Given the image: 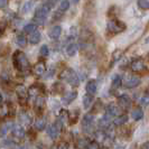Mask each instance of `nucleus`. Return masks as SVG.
Wrapping results in <instances>:
<instances>
[{
  "label": "nucleus",
  "mask_w": 149,
  "mask_h": 149,
  "mask_svg": "<svg viewBox=\"0 0 149 149\" xmlns=\"http://www.w3.org/2000/svg\"><path fill=\"white\" fill-rule=\"evenodd\" d=\"M13 62H14L15 68L20 73H27L30 70L29 61L26 57V55L20 51L15 52L14 56H13Z\"/></svg>",
  "instance_id": "1"
},
{
  "label": "nucleus",
  "mask_w": 149,
  "mask_h": 149,
  "mask_svg": "<svg viewBox=\"0 0 149 149\" xmlns=\"http://www.w3.org/2000/svg\"><path fill=\"white\" fill-rule=\"evenodd\" d=\"M60 77L63 79L64 81H66L67 83H70L71 85L76 86V85L80 84V81H79L80 79H79V76L76 74V72L73 71L72 68H65V70L61 73Z\"/></svg>",
  "instance_id": "2"
},
{
  "label": "nucleus",
  "mask_w": 149,
  "mask_h": 149,
  "mask_svg": "<svg viewBox=\"0 0 149 149\" xmlns=\"http://www.w3.org/2000/svg\"><path fill=\"white\" fill-rule=\"evenodd\" d=\"M126 29V24L122 22H120L118 19H112L108 22L107 25V30L108 33H110L112 35H117L122 33L123 30Z\"/></svg>",
  "instance_id": "3"
},
{
  "label": "nucleus",
  "mask_w": 149,
  "mask_h": 149,
  "mask_svg": "<svg viewBox=\"0 0 149 149\" xmlns=\"http://www.w3.org/2000/svg\"><path fill=\"white\" fill-rule=\"evenodd\" d=\"M51 9H52V6L48 2H45L43 5H40L35 10V19L39 20L40 22H43L45 20V18H46V16L49 14Z\"/></svg>",
  "instance_id": "4"
},
{
  "label": "nucleus",
  "mask_w": 149,
  "mask_h": 149,
  "mask_svg": "<svg viewBox=\"0 0 149 149\" xmlns=\"http://www.w3.org/2000/svg\"><path fill=\"white\" fill-rule=\"evenodd\" d=\"M77 53V44L75 42V34H71L68 37V42L66 45V54L67 56H74Z\"/></svg>",
  "instance_id": "5"
},
{
  "label": "nucleus",
  "mask_w": 149,
  "mask_h": 149,
  "mask_svg": "<svg viewBox=\"0 0 149 149\" xmlns=\"http://www.w3.org/2000/svg\"><path fill=\"white\" fill-rule=\"evenodd\" d=\"M123 80H125L123 81V85L127 89H134V88H137L140 84V82H141V80L138 76H136V75H127Z\"/></svg>",
  "instance_id": "6"
},
{
  "label": "nucleus",
  "mask_w": 149,
  "mask_h": 149,
  "mask_svg": "<svg viewBox=\"0 0 149 149\" xmlns=\"http://www.w3.org/2000/svg\"><path fill=\"white\" fill-rule=\"evenodd\" d=\"M15 91H16L17 97H18V99H19V101H22H22H26L27 97H29V94H28V90H27V88H26L25 85H22V84L16 85Z\"/></svg>",
  "instance_id": "7"
},
{
  "label": "nucleus",
  "mask_w": 149,
  "mask_h": 149,
  "mask_svg": "<svg viewBox=\"0 0 149 149\" xmlns=\"http://www.w3.org/2000/svg\"><path fill=\"white\" fill-rule=\"evenodd\" d=\"M93 122H94V117L92 114H85L82 119V129L84 132H89L91 130V128L93 126Z\"/></svg>",
  "instance_id": "8"
},
{
  "label": "nucleus",
  "mask_w": 149,
  "mask_h": 149,
  "mask_svg": "<svg viewBox=\"0 0 149 149\" xmlns=\"http://www.w3.org/2000/svg\"><path fill=\"white\" fill-rule=\"evenodd\" d=\"M130 68L136 72V73H139V72H142V71H146V64H145V62L141 60V58H136L131 62V64H130Z\"/></svg>",
  "instance_id": "9"
},
{
  "label": "nucleus",
  "mask_w": 149,
  "mask_h": 149,
  "mask_svg": "<svg viewBox=\"0 0 149 149\" xmlns=\"http://www.w3.org/2000/svg\"><path fill=\"white\" fill-rule=\"evenodd\" d=\"M60 128L56 126V123H53V125H49L48 127H47V134H48V137L51 138V139H56L57 137H58V134H60Z\"/></svg>",
  "instance_id": "10"
},
{
  "label": "nucleus",
  "mask_w": 149,
  "mask_h": 149,
  "mask_svg": "<svg viewBox=\"0 0 149 149\" xmlns=\"http://www.w3.org/2000/svg\"><path fill=\"white\" fill-rule=\"evenodd\" d=\"M105 114L109 116L112 119H116L119 117V109L116 104H110L105 109Z\"/></svg>",
  "instance_id": "11"
},
{
  "label": "nucleus",
  "mask_w": 149,
  "mask_h": 149,
  "mask_svg": "<svg viewBox=\"0 0 149 149\" xmlns=\"http://www.w3.org/2000/svg\"><path fill=\"white\" fill-rule=\"evenodd\" d=\"M122 77L119 74H114L112 76V81H111V90L112 91H117L120 86L122 85Z\"/></svg>",
  "instance_id": "12"
},
{
  "label": "nucleus",
  "mask_w": 149,
  "mask_h": 149,
  "mask_svg": "<svg viewBox=\"0 0 149 149\" xmlns=\"http://www.w3.org/2000/svg\"><path fill=\"white\" fill-rule=\"evenodd\" d=\"M86 93H89L91 95H94L97 91V82L95 80H90L86 83Z\"/></svg>",
  "instance_id": "13"
},
{
  "label": "nucleus",
  "mask_w": 149,
  "mask_h": 149,
  "mask_svg": "<svg viewBox=\"0 0 149 149\" xmlns=\"http://www.w3.org/2000/svg\"><path fill=\"white\" fill-rule=\"evenodd\" d=\"M45 72H46V66H45L44 63H42V62L37 63L34 66V68H33V73L36 76H43L45 74Z\"/></svg>",
  "instance_id": "14"
},
{
  "label": "nucleus",
  "mask_w": 149,
  "mask_h": 149,
  "mask_svg": "<svg viewBox=\"0 0 149 149\" xmlns=\"http://www.w3.org/2000/svg\"><path fill=\"white\" fill-rule=\"evenodd\" d=\"M14 126H15V123H13V122H10V121H8V122H6V123H3L2 127H1V137L5 138L10 131H13Z\"/></svg>",
  "instance_id": "15"
},
{
  "label": "nucleus",
  "mask_w": 149,
  "mask_h": 149,
  "mask_svg": "<svg viewBox=\"0 0 149 149\" xmlns=\"http://www.w3.org/2000/svg\"><path fill=\"white\" fill-rule=\"evenodd\" d=\"M61 34H62V26H60V25L54 26L49 30V37L52 38V39H58Z\"/></svg>",
  "instance_id": "16"
},
{
  "label": "nucleus",
  "mask_w": 149,
  "mask_h": 149,
  "mask_svg": "<svg viewBox=\"0 0 149 149\" xmlns=\"http://www.w3.org/2000/svg\"><path fill=\"white\" fill-rule=\"evenodd\" d=\"M76 97H77V93L75 91H70V92H66L63 95V101H64V103L70 104V103H72L75 99H76Z\"/></svg>",
  "instance_id": "17"
},
{
  "label": "nucleus",
  "mask_w": 149,
  "mask_h": 149,
  "mask_svg": "<svg viewBox=\"0 0 149 149\" xmlns=\"http://www.w3.org/2000/svg\"><path fill=\"white\" fill-rule=\"evenodd\" d=\"M118 103L121 108H125V109H127L128 107L130 105L131 103V100H130V97L129 95L127 94H122V95H120L119 99H118Z\"/></svg>",
  "instance_id": "18"
},
{
  "label": "nucleus",
  "mask_w": 149,
  "mask_h": 149,
  "mask_svg": "<svg viewBox=\"0 0 149 149\" xmlns=\"http://www.w3.org/2000/svg\"><path fill=\"white\" fill-rule=\"evenodd\" d=\"M13 134L15 136L16 138H22L25 136V129L22 127V125H15L14 126V129H13Z\"/></svg>",
  "instance_id": "19"
},
{
  "label": "nucleus",
  "mask_w": 149,
  "mask_h": 149,
  "mask_svg": "<svg viewBox=\"0 0 149 149\" xmlns=\"http://www.w3.org/2000/svg\"><path fill=\"white\" fill-rule=\"evenodd\" d=\"M29 43L31 45H36L38 44L39 42H40V33L36 30V31H34V33H31L29 35Z\"/></svg>",
  "instance_id": "20"
},
{
  "label": "nucleus",
  "mask_w": 149,
  "mask_h": 149,
  "mask_svg": "<svg viewBox=\"0 0 149 149\" xmlns=\"http://www.w3.org/2000/svg\"><path fill=\"white\" fill-rule=\"evenodd\" d=\"M34 105H35L36 110H43L45 107V97H43V95H38V97L35 99Z\"/></svg>",
  "instance_id": "21"
},
{
  "label": "nucleus",
  "mask_w": 149,
  "mask_h": 149,
  "mask_svg": "<svg viewBox=\"0 0 149 149\" xmlns=\"http://www.w3.org/2000/svg\"><path fill=\"white\" fill-rule=\"evenodd\" d=\"M111 120L112 118H110L109 116H107V114H104L101 119H100V121H99V126L101 128H103V129H105V128H109V126H110V123H111Z\"/></svg>",
  "instance_id": "22"
},
{
  "label": "nucleus",
  "mask_w": 149,
  "mask_h": 149,
  "mask_svg": "<svg viewBox=\"0 0 149 149\" xmlns=\"http://www.w3.org/2000/svg\"><path fill=\"white\" fill-rule=\"evenodd\" d=\"M34 127L36 128L37 130H39V131L44 130L45 128H46V119L45 118H39V119H37L34 122Z\"/></svg>",
  "instance_id": "23"
},
{
  "label": "nucleus",
  "mask_w": 149,
  "mask_h": 149,
  "mask_svg": "<svg viewBox=\"0 0 149 149\" xmlns=\"http://www.w3.org/2000/svg\"><path fill=\"white\" fill-rule=\"evenodd\" d=\"M131 118L134 120H136V121L141 120L143 118V112H142L141 109L140 108H137V109L132 110V112H131Z\"/></svg>",
  "instance_id": "24"
},
{
  "label": "nucleus",
  "mask_w": 149,
  "mask_h": 149,
  "mask_svg": "<svg viewBox=\"0 0 149 149\" xmlns=\"http://www.w3.org/2000/svg\"><path fill=\"white\" fill-rule=\"evenodd\" d=\"M92 102H93V95L86 93V94L83 97V107H84L85 109H89L90 107L92 105Z\"/></svg>",
  "instance_id": "25"
},
{
  "label": "nucleus",
  "mask_w": 149,
  "mask_h": 149,
  "mask_svg": "<svg viewBox=\"0 0 149 149\" xmlns=\"http://www.w3.org/2000/svg\"><path fill=\"white\" fill-rule=\"evenodd\" d=\"M19 119H20V122H22V126H29L30 122H31L30 117L28 116V113H26V112H22V113H20Z\"/></svg>",
  "instance_id": "26"
},
{
  "label": "nucleus",
  "mask_w": 149,
  "mask_h": 149,
  "mask_svg": "<svg viewBox=\"0 0 149 149\" xmlns=\"http://www.w3.org/2000/svg\"><path fill=\"white\" fill-rule=\"evenodd\" d=\"M36 30H37L36 24H31V22L25 25V27L22 28V31L26 33V34H31V33H34V31H36Z\"/></svg>",
  "instance_id": "27"
},
{
  "label": "nucleus",
  "mask_w": 149,
  "mask_h": 149,
  "mask_svg": "<svg viewBox=\"0 0 149 149\" xmlns=\"http://www.w3.org/2000/svg\"><path fill=\"white\" fill-rule=\"evenodd\" d=\"M33 6H34V0H28V1H26V2L22 5V14L29 13L30 10H31V8H33Z\"/></svg>",
  "instance_id": "28"
},
{
  "label": "nucleus",
  "mask_w": 149,
  "mask_h": 149,
  "mask_svg": "<svg viewBox=\"0 0 149 149\" xmlns=\"http://www.w3.org/2000/svg\"><path fill=\"white\" fill-rule=\"evenodd\" d=\"M39 92H40V90L38 89L36 85H33V86H31V88L28 90V94H29V97H33V99L35 97V99H36V97L39 95Z\"/></svg>",
  "instance_id": "29"
},
{
  "label": "nucleus",
  "mask_w": 149,
  "mask_h": 149,
  "mask_svg": "<svg viewBox=\"0 0 149 149\" xmlns=\"http://www.w3.org/2000/svg\"><path fill=\"white\" fill-rule=\"evenodd\" d=\"M128 120V117L126 114H122V116H119L118 118H116L114 119V125H117V126H121V125H123V123H126Z\"/></svg>",
  "instance_id": "30"
},
{
  "label": "nucleus",
  "mask_w": 149,
  "mask_h": 149,
  "mask_svg": "<svg viewBox=\"0 0 149 149\" xmlns=\"http://www.w3.org/2000/svg\"><path fill=\"white\" fill-rule=\"evenodd\" d=\"M137 5L142 10H149V0H138Z\"/></svg>",
  "instance_id": "31"
},
{
  "label": "nucleus",
  "mask_w": 149,
  "mask_h": 149,
  "mask_svg": "<svg viewBox=\"0 0 149 149\" xmlns=\"http://www.w3.org/2000/svg\"><path fill=\"white\" fill-rule=\"evenodd\" d=\"M68 8H70V1L68 0H62L60 3L58 10H60L61 13H65Z\"/></svg>",
  "instance_id": "32"
},
{
  "label": "nucleus",
  "mask_w": 149,
  "mask_h": 149,
  "mask_svg": "<svg viewBox=\"0 0 149 149\" xmlns=\"http://www.w3.org/2000/svg\"><path fill=\"white\" fill-rule=\"evenodd\" d=\"M17 44L20 47H25L27 45V38L25 37V35H18L17 36Z\"/></svg>",
  "instance_id": "33"
},
{
  "label": "nucleus",
  "mask_w": 149,
  "mask_h": 149,
  "mask_svg": "<svg viewBox=\"0 0 149 149\" xmlns=\"http://www.w3.org/2000/svg\"><path fill=\"white\" fill-rule=\"evenodd\" d=\"M140 104L143 105V107H147V105H149V94L148 93H146L145 95H142L141 97H140Z\"/></svg>",
  "instance_id": "34"
},
{
  "label": "nucleus",
  "mask_w": 149,
  "mask_h": 149,
  "mask_svg": "<svg viewBox=\"0 0 149 149\" xmlns=\"http://www.w3.org/2000/svg\"><path fill=\"white\" fill-rule=\"evenodd\" d=\"M48 53H49V51H48V47H47V45H43L42 47H40V49H39V54H40V56H47L48 55Z\"/></svg>",
  "instance_id": "35"
},
{
  "label": "nucleus",
  "mask_w": 149,
  "mask_h": 149,
  "mask_svg": "<svg viewBox=\"0 0 149 149\" xmlns=\"http://www.w3.org/2000/svg\"><path fill=\"white\" fill-rule=\"evenodd\" d=\"M13 145L11 139H2V147H10Z\"/></svg>",
  "instance_id": "36"
},
{
  "label": "nucleus",
  "mask_w": 149,
  "mask_h": 149,
  "mask_svg": "<svg viewBox=\"0 0 149 149\" xmlns=\"http://www.w3.org/2000/svg\"><path fill=\"white\" fill-rule=\"evenodd\" d=\"M88 149H99V145H97V142H90L89 145H88Z\"/></svg>",
  "instance_id": "37"
},
{
  "label": "nucleus",
  "mask_w": 149,
  "mask_h": 149,
  "mask_svg": "<svg viewBox=\"0 0 149 149\" xmlns=\"http://www.w3.org/2000/svg\"><path fill=\"white\" fill-rule=\"evenodd\" d=\"M7 5H8V0H0V7L3 8L5 7H7Z\"/></svg>",
  "instance_id": "38"
},
{
  "label": "nucleus",
  "mask_w": 149,
  "mask_h": 149,
  "mask_svg": "<svg viewBox=\"0 0 149 149\" xmlns=\"http://www.w3.org/2000/svg\"><path fill=\"white\" fill-rule=\"evenodd\" d=\"M54 149H68V147H67L66 143H62V145H60V146L55 147Z\"/></svg>",
  "instance_id": "39"
},
{
  "label": "nucleus",
  "mask_w": 149,
  "mask_h": 149,
  "mask_svg": "<svg viewBox=\"0 0 149 149\" xmlns=\"http://www.w3.org/2000/svg\"><path fill=\"white\" fill-rule=\"evenodd\" d=\"M140 149H149V142H146L145 145H142Z\"/></svg>",
  "instance_id": "40"
},
{
  "label": "nucleus",
  "mask_w": 149,
  "mask_h": 149,
  "mask_svg": "<svg viewBox=\"0 0 149 149\" xmlns=\"http://www.w3.org/2000/svg\"><path fill=\"white\" fill-rule=\"evenodd\" d=\"M18 149H31V147L27 146V145H25V146H22V147H19Z\"/></svg>",
  "instance_id": "41"
},
{
  "label": "nucleus",
  "mask_w": 149,
  "mask_h": 149,
  "mask_svg": "<svg viewBox=\"0 0 149 149\" xmlns=\"http://www.w3.org/2000/svg\"><path fill=\"white\" fill-rule=\"evenodd\" d=\"M145 43H149V36L146 38V39H145Z\"/></svg>",
  "instance_id": "42"
},
{
  "label": "nucleus",
  "mask_w": 149,
  "mask_h": 149,
  "mask_svg": "<svg viewBox=\"0 0 149 149\" xmlns=\"http://www.w3.org/2000/svg\"><path fill=\"white\" fill-rule=\"evenodd\" d=\"M72 1H73L74 3H77V2H79V0H72Z\"/></svg>",
  "instance_id": "43"
},
{
  "label": "nucleus",
  "mask_w": 149,
  "mask_h": 149,
  "mask_svg": "<svg viewBox=\"0 0 149 149\" xmlns=\"http://www.w3.org/2000/svg\"><path fill=\"white\" fill-rule=\"evenodd\" d=\"M147 93H148V94H149V86H148V88H147Z\"/></svg>",
  "instance_id": "44"
}]
</instances>
